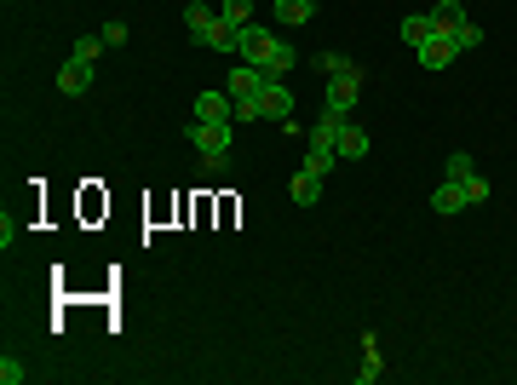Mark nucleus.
<instances>
[{
	"mask_svg": "<svg viewBox=\"0 0 517 385\" xmlns=\"http://www.w3.org/2000/svg\"><path fill=\"white\" fill-rule=\"evenodd\" d=\"M184 138L195 144V155H202L207 173H225V155H230V138H236V122H190Z\"/></svg>",
	"mask_w": 517,
	"mask_h": 385,
	"instance_id": "obj_1",
	"label": "nucleus"
},
{
	"mask_svg": "<svg viewBox=\"0 0 517 385\" xmlns=\"http://www.w3.org/2000/svg\"><path fill=\"white\" fill-rule=\"evenodd\" d=\"M356 98H362V69H356V75H334V81H328V98H322V110H328V115H345V122H351Z\"/></svg>",
	"mask_w": 517,
	"mask_h": 385,
	"instance_id": "obj_2",
	"label": "nucleus"
},
{
	"mask_svg": "<svg viewBox=\"0 0 517 385\" xmlns=\"http://www.w3.org/2000/svg\"><path fill=\"white\" fill-rule=\"evenodd\" d=\"M265 87H270V75H265L258 64H236V69H230V81H225L230 104H242V98H258Z\"/></svg>",
	"mask_w": 517,
	"mask_h": 385,
	"instance_id": "obj_3",
	"label": "nucleus"
},
{
	"mask_svg": "<svg viewBox=\"0 0 517 385\" xmlns=\"http://www.w3.org/2000/svg\"><path fill=\"white\" fill-rule=\"evenodd\" d=\"M270 46H276V35H270L265 23H248V29H242V41H236V52H242V64H258V69H265Z\"/></svg>",
	"mask_w": 517,
	"mask_h": 385,
	"instance_id": "obj_4",
	"label": "nucleus"
},
{
	"mask_svg": "<svg viewBox=\"0 0 517 385\" xmlns=\"http://www.w3.org/2000/svg\"><path fill=\"white\" fill-rule=\"evenodd\" d=\"M420 52V69H449L454 58H460V46H454V35H431L426 46H414Z\"/></svg>",
	"mask_w": 517,
	"mask_h": 385,
	"instance_id": "obj_5",
	"label": "nucleus"
},
{
	"mask_svg": "<svg viewBox=\"0 0 517 385\" xmlns=\"http://www.w3.org/2000/svg\"><path fill=\"white\" fill-rule=\"evenodd\" d=\"M258 104H265V122H293V92L288 87H282V81H270V87L265 92H258Z\"/></svg>",
	"mask_w": 517,
	"mask_h": 385,
	"instance_id": "obj_6",
	"label": "nucleus"
},
{
	"mask_svg": "<svg viewBox=\"0 0 517 385\" xmlns=\"http://www.w3.org/2000/svg\"><path fill=\"white\" fill-rule=\"evenodd\" d=\"M86 87H92V64H81V58H69V64L58 69V92H64V98H81Z\"/></svg>",
	"mask_w": 517,
	"mask_h": 385,
	"instance_id": "obj_7",
	"label": "nucleus"
},
{
	"mask_svg": "<svg viewBox=\"0 0 517 385\" xmlns=\"http://www.w3.org/2000/svg\"><path fill=\"white\" fill-rule=\"evenodd\" d=\"M195 122H236L230 92H202V98H195Z\"/></svg>",
	"mask_w": 517,
	"mask_h": 385,
	"instance_id": "obj_8",
	"label": "nucleus"
},
{
	"mask_svg": "<svg viewBox=\"0 0 517 385\" xmlns=\"http://www.w3.org/2000/svg\"><path fill=\"white\" fill-rule=\"evenodd\" d=\"M460 208H472V201H465V185H437L431 190V213H437V219H449V213H460Z\"/></svg>",
	"mask_w": 517,
	"mask_h": 385,
	"instance_id": "obj_9",
	"label": "nucleus"
},
{
	"mask_svg": "<svg viewBox=\"0 0 517 385\" xmlns=\"http://www.w3.org/2000/svg\"><path fill=\"white\" fill-rule=\"evenodd\" d=\"M293 208H316V196H322V173H311V167H299V173H293Z\"/></svg>",
	"mask_w": 517,
	"mask_h": 385,
	"instance_id": "obj_10",
	"label": "nucleus"
},
{
	"mask_svg": "<svg viewBox=\"0 0 517 385\" xmlns=\"http://www.w3.org/2000/svg\"><path fill=\"white\" fill-rule=\"evenodd\" d=\"M362 155H368V127L345 122L339 127V161H362Z\"/></svg>",
	"mask_w": 517,
	"mask_h": 385,
	"instance_id": "obj_11",
	"label": "nucleus"
},
{
	"mask_svg": "<svg viewBox=\"0 0 517 385\" xmlns=\"http://www.w3.org/2000/svg\"><path fill=\"white\" fill-rule=\"evenodd\" d=\"M184 29H190L195 41H207V35L219 29V12H213V6H195V0H190V6H184Z\"/></svg>",
	"mask_w": 517,
	"mask_h": 385,
	"instance_id": "obj_12",
	"label": "nucleus"
},
{
	"mask_svg": "<svg viewBox=\"0 0 517 385\" xmlns=\"http://www.w3.org/2000/svg\"><path fill=\"white\" fill-rule=\"evenodd\" d=\"M311 18H316V0H276V23H288V29H299Z\"/></svg>",
	"mask_w": 517,
	"mask_h": 385,
	"instance_id": "obj_13",
	"label": "nucleus"
},
{
	"mask_svg": "<svg viewBox=\"0 0 517 385\" xmlns=\"http://www.w3.org/2000/svg\"><path fill=\"white\" fill-rule=\"evenodd\" d=\"M431 23H437V35H454L465 23V6L460 0H437V6H431Z\"/></svg>",
	"mask_w": 517,
	"mask_h": 385,
	"instance_id": "obj_14",
	"label": "nucleus"
},
{
	"mask_svg": "<svg viewBox=\"0 0 517 385\" xmlns=\"http://www.w3.org/2000/svg\"><path fill=\"white\" fill-rule=\"evenodd\" d=\"M316 69H322L328 81H334V75H356V64L345 52H334V46H328V52H316Z\"/></svg>",
	"mask_w": 517,
	"mask_h": 385,
	"instance_id": "obj_15",
	"label": "nucleus"
},
{
	"mask_svg": "<svg viewBox=\"0 0 517 385\" xmlns=\"http://www.w3.org/2000/svg\"><path fill=\"white\" fill-rule=\"evenodd\" d=\"M431 35H437V23H431V12H426V18H402V41H409V46H426Z\"/></svg>",
	"mask_w": 517,
	"mask_h": 385,
	"instance_id": "obj_16",
	"label": "nucleus"
},
{
	"mask_svg": "<svg viewBox=\"0 0 517 385\" xmlns=\"http://www.w3.org/2000/svg\"><path fill=\"white\" fill-rule=\"evenodd\" d=\"M288 69H293V46H282V41H276V46H270V58H265V75H270V81H282Z\"/></svg>",
	"mask_w": 517,
	"mask_h": 385,
	"instance_id": "obj_17",
	"label": "nucleus"
},
{
	"mask_svg": "<svg viewBox=\"0 0 517 385\" xmlns=\"http://www.w3.org/2000/svg\"><path fill=\"white\" fill-rule=\"evenodd\" d=\"M334 161H339V150H316V144H305V167H311V173H334Z\"/></svg>",
	"mask_w": 517,
	"mask_h": 385,
	"instance_id": "obj_18",
	"label": "nucleus"
},
{
	"mask_svg": "<svg viewBox=\"0 0 517 385\" xmlns=\"http://www.w3.org/2000/svg\"><path fill=\"white\" fill-rule=\"evenodd\" d=\"M219 18L236 23V29H248V23H253V0H225V6H219Z\"/></svg>",
	"mask_w": 517,
	"mask_h": 385,
	"instance_id": "obj_19",
	"label": "nucleus"
},
{
	"mask_svg": "<svg viewBox=\"0 0 517 385\" xmlns=\"http://www.w3.org/2000/svg\"><path fill=\"white\" fill-rule=\"evenodd\" d=\"M356 380H362V385L379 380V345L374 340H362V368H356Z\"/></svg>",
	"mask_w": 517,
	"mask_h": 385,
	"instance_id": "obj_20",
	"label": "nucleus"
},
{
	"mask_svg": "<svg viewBox=\"0 0 517 385\" xmlns=\"http://www.w3.org/2000/svg\"><path fill=\"white\" fill-rule=\"evenodd\" d=\"M98 52H104V35H81V41L69 46V58H81V64H98Z\"/></svg>",
	"mask_w": 517,
	"mask_h": 385,
	"instance_id": "obj_21",
	"label": "nucleus"
},
{
	"mask_svg": "<svg viewBox=\"0 0 517 385\" xmlns=\"http://www.w3.org/2000/svg\"><path fill=\"white\" fill-rule=\"evenodd\" d=\"M449 178H454V185L477 178V167H472V155H465V150H454V155H449Z\"/></svg>",
	"mask_w": 517,
	"mask_h": 385,
	"instance_id": "obj_22",
	"label": "nucleus"
},
{
	"mask_svg": "<svg viewBox=\"0 0 517 385\" xmlns=\"http://www.w3.org/2000/svg\"><path fill=\"white\" fill-rule=\"evenodd\" d=\"M454 46H460V52H472V46H483V29H477V23L465 18L460 29H454Z\"/></svg>",
	"mask_w": 517,
	"mask_h": 385,
	"instance_id": "obj_23",
	"label": "nucleus"
},
{
	"mask_svg": "<svg viewBox=\"0 0 517 385\" xmlns=\"http://www.w3.org/2000/svg\"><path fill=\"white\" fill-rule=\"evenodd\" d=\"M23 380H29V368L18 357H0V385H23Z\"/></svg>",
	"mask_w": 517,
	"mask_h": 385,
	"instance_id": "obj_24",
	"label": "nucleus"
},
{
	"mask_svg": "<svg viewBox=\"0 0 517 385\" xmlns=\"http://www.w3.org/2000/svg\"><path fill=\"white\" fill-rule=\"evenodd\" d=\"M465 201H472V208H483V201H489V185H483V178H465Z\"/></svg>",
	"mask_w": 517,
	"mask_h": 385,
	"instance_id": "obj_25",
	"label": "nucleus"
},
{
	"mask_svg": "<svg viewBox=\"0 0 517 385\" xmlns=\"http://www.w3.org/2000/svg\"><path fill=\"white\" fill-rule=\"evenodd\" d=\"M104 46H127V23H104Z\"/></svg>",
	"mask_w": 517,
	"mask_h": 385,
	"instance_id": "obj_26",
	"label": "nucleus"
},
{
	"mask_svg": "<svg viewBox=\"0 0 517 385\" xmlns=\"http://www.w3.org/2000/svg\"><path fill=\"white\" fill-rule=\"evenodd\" d=\"M12 236H18V219H12V213H0V248H12Z\"/></svg>",
	"mask_w": 517,
	"mask_h": 385,
	"instance_id": "obj_27",
	"label": "nucleus"
}]
</instances>
